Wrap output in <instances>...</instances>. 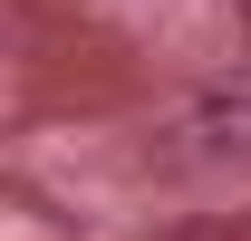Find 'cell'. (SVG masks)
I'll return each mask as SVG.
<instances>
[{
  "label": "cell",
  "instance_id": "6da1fadb",
  "mask_svg": "<svg viewBox=\"0 0 251 241\" xmlns=\"http://www.w3.org/2000/svg\"><path fill=\"white\" fill-rule=\"evenodd\" d=\"M155 241H222V232H155Z\"/></svg>",
  "mask_w": 251,
  "mask_h": 241
}]
</instances>
